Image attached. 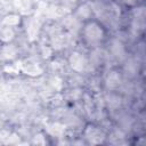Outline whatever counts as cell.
I'll list each match as a JSON object with an SVG mask.
<instances>
[{"mask_svg": "<svg viewBox=\"0 0 146 146\" xmlns=\"http://www.w3.org/2000/svg\"><path fill=\"white\" fill-rule=\"evenodd\" d=\"M84 38L88 42L92 43V42H97L103 38V31L102 29L96 24V23H90L86 26L84 31H83Z\"/></svg>", "mask_w": 146, "mask_h": 146, "instance_id": "1", "label": "cell"}, {"mask_svg": "<svg viewBox=\"0 0 146 146\" xmlns=\"http://www.w3.org/2000/svg\"><path fill=\"white\" fill-rule=\"evenodd\" d=\"M121 82V78L116 72H111L106 79V87L110 89L116 88Z\"/></svg>", "mask_w": 146, "mask_h": 146, "instance_id": "3", "label": "cell"}, {"mask_svg": "<svg viewBox=\"0 0 146 146\" xmlns=\"http://www.w3.org/2000/svg\"><path fill=\"white\" fill-rule=\"evenodd\" d=\"M70 63H71V66L75 71H82V70H84L86 64H87L86 58L81 54H78V52L72 54V56L70 58Z\"/></svg>", "mask_w": 146, "mask_h": 146, "instance_id": "2", "label": "cell"}, {"mask_svg": "<svg viewBox=\"0 0 146 146\" xmlns=\"http://www.w3.org/2000/svg\"><path fill=\"white\" fill-rule=\"evenodd\" d=\"M111 50H112L113 55H114V56H116V57H122V56L124 55V49H123V46H122V43H121V42H119L117 40L113 41Z\"/></svg>", "mask_w": 146, "mask_h": 146, "instance_id": "4", "label": "cell"}, {"mask_svg": "<svg viewBox=\"0 0 146 146\" xmlns=\"http://www.w3.org/2000/svg\"><path fill=\"white\" fill-rule=\"evenodd\" d=\"M137 68H138V65L136 64V62H135L133 59H130V60L127 63L125 67H124V70H125L127 72H129V74H131V75L136 73Z\"/></svg>", "mask_w": 146, "mask_h": 146, "instance_id": "5", "label": "cell"}]
</instances>
